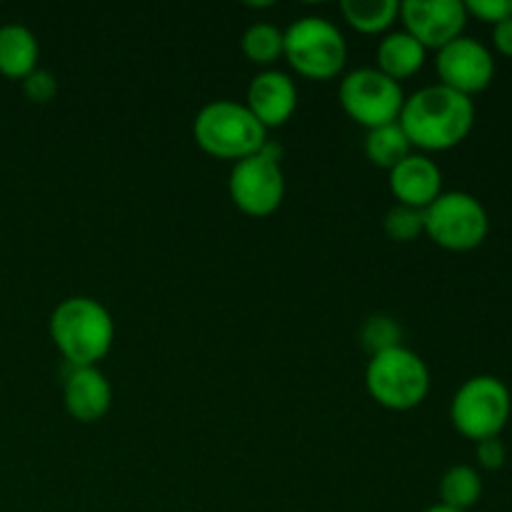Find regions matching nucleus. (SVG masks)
I'll return each instance as SVG.
<instances>
[{
    "mask_svg": "<svg viewBox=\"0 0 512 512\" xmlns=\"http://www.w3.org/2000/svg\"><path fill=\"white\" fill-rule=\"evenodd\" d=\"M428 50L408 30H393L378 43V70L393 80L410 78L425 65Z\"/></svg>",
    "mask_w": 512,
    "mask_h": 512,
    "instance_id": "nucleus-16",
    "label": "nucleus"
},
{
    "mask_svg": "<svg viewBox=\"0 0 512 512\" xmlns=\"http://www.w3.org/2000/svg\"><path fill=\"white\" fill-rule=\"evenodd\" d=\"M193 135L205 153L235 163L260 153L268 143V128L250 113L248 105L235 100L203 105L193 120Z\"/></svg>",
    "mask_w": 512,
    "mask_h": 512,
    "instance_id": "nucleus-3",
    "label": "nucleus"
},
{
    "mask_svg": "<svg viewBox=\"0 0 512 512\" xmlns=\"http://www.w3.org/2000/svg\"><path fill=\"white\" fill-rule=\"evenodd\" d=\"M413 153V145H410L408 135L400 128V123L380 125V128L368 130L365 135V155L373 165L385 170H393L400 160H405Z\"/></svg>",
    "mask_w": 512,
    "mask_h": 512,
    "instance_id": "nucleus-17",
    "label": "nucleus"
},
{
    "mask_svg": "<svg viewBox=\"0 0 512 512\" xmlns=\"http://www.w3.org/2000/svg\"><path fill=\"white\" fill-rule=\"evenodd\" d=\"M245 105L265 128H280L298 108V88L295 80L283 70L268 68L255 75L245 93Z\"/></svg>",
    "mask_w": 512,
    "mask_h": 512,
    "instance_id": "nucleus-12",
    "label": "nucleus"
},
{
    "mask_svg": "<svg viewBox=\"0 0 512 512\" xmlns=\"http://www.w3.org/2000/svg\"><path fill=\"white\" fill-rule=\"evenodd\" d=\"M398 18H403L405 30L423 43L425 50H440L463 35L470 15L460 0H405L400 3Z\"/></svg>",
    "mask_w": 512,
    "mask_h": 512,
    "instance_id": "nucleus-11",
    "label": "nucleus"
},
{
    "mask_svg": "<svg viewBox=\"0 0 512 512\" xmlns=\"http://www.w3.org/2000/svg\"><path fill=\"white\" fill-rule=\"evenodd\" d=\"M512 413V395L508 385L495 375H475L465 380L450 403V420L465 438H498Z\"/></svg>",
    "mask_w": 512,
    "mask_h": 512,
    "instance_id": "nucleus-6",
    "label": "nucleus"
},
{
    "mask_svg": "<svg viewBox=\"0 0 512 512\" xmlns=\"http://www.w3.org/2000/svg\"><path fill=\"white\" fill-rule=\"evenodd\" d=\"M475 455H478L480 468L500 470L505 465V458H508V450H505L503 440L500 438H488L480 440L478 448H475Z\"/></svg>",
    "mask_w": 512,
    "mask_h": 512,
    "instance_id": "nucleus-25",
    "label": "nucleus"
},
{
    "mask_svg": "<svg viewBox=\"0 0 512 512\" xmlns=\"http://www.w3.org/2000/svg\"><path fill=\"white\" fill-rule=\"evenodd\" d=\"M413 148L450 150L463 143L475 125L473 98L445 85H425L408 95L398 118Z\"/></svg>",
    "mask_w": 512,
    "mask_h": 512,
    "instance_id": "nucleus-1",
    "label": "nucleus"
},
{
    "mask_svg": "<svg viewBox=\"0 0 512 512\" xmlns=\"http://www.w3.org/2000/svg\"><path fill=\"white\" fill-rule=\"evenodd\" d=\"M425 512H460V510H453V508H448V505L438 503V505H433V508H428Z\"/></svg>",
    "mask_w": 512,
    "mask_h": 512,
    "instance_id": "nucleus-27",
    "label": "nucleus"
},
{
    "mask_svg": "<svg viewBox=\"0 0 512 512\" xmlns=\"http://www.w3.org/2000/svg\"><path fill=\"white\" fill-rule=\"evenodd\" d=\"M383 228L388 233L390 240L395 243H413L415 238L425 233V210L410 208V205H393V208L385 213Z\"/></svg>",
    "mask_w": 512,
    "mask_h": 512,
    "instance_id": "nucleus-22",
    "label": "nucleus"
},
{
    "mask_svg": "<svg viewBox=\"0 0 512 512\" xmlns=\"http://www.w3.org/2000/svg\"><path fill=\"white\" fill-rule=\"evenodd\" d=\"M360 343H363V348L368 350L370 355L398 348V345H403V325H400L393 315H370V318H365V323L360 325Z\"/></svg>",
    "mask_w": 512,
    "mask_h": 512,
    "instance_id": "nucleus-21",
    "label": "nucleus"
},
{
    "mask_svg": "<svg viewBox=\"0 0 512 512\" xmlns=\"http://www.w3.org/2000/svg\"><path fill=\"white\" fill-rule=\"evenodd\" d=\"M283 55L290 68L310 80H330L345 68L348 43L333 20L305 15L285 30Z\"/></svg>",
    "mask_w": 512,
    "mask_h": 512,
    "instance_id": "nucleus-5",
    "label": "nucleus"
},
{
    "mask_svg": "<svg viewBox=\"0 0 512 512\" xmlns=\"http://www.w3.org/2000/svg\"><path fill=\"white\" fill-rule=\"evenodd\" d=\"M23 93L28 100L43 105L55 98V93H58V80H55V75L50 70L35 68L33 73L23 78Z\"/></svg>",
    "mask_w": 512,
    "mask_h": 512,
    "instance_id": "nucleus-23",
    "label": "nucleus"
},
{
    "mask_svg": "<svg viewBox=\"0 0 512 512\" xmlns=\"http://www.w3.org/2000/svg\"><path fill=\"white\" fill-rule=\"evenodd\" d=\"M390 190L398 203L425 210L443 193V173L428 155L410 153L390 170Z\"/></svg>",
    "mask_w": 512,
    "mask_h": 512,
    "instance_id": "nucleus-13",
    "label": "nucleus"
},
{
    "mask_svg": "<svg viewBox=\"0 0 512 512\" xmlns=\"http://www.w3.org/2000/svg\"><path fill=\"white\" fill-rule=\"evenodd\" d=\"M345 20L360 33H383L400 15L398 0H343Z\"/></svg>",
    "mask_w": 512,
    "mask_h": 512,
    "instance_id": "nucleus-19",
    "label": "nucleus"
},
{
    "mask_svg": "<svg viewBox=\"0 0 512 512\" xmlns=\"http://www.w3.org/2000/svg\"><path fill=\"white\" fill-rule=\"evenodd\" d=\"M63 403L80 423H98L113 405V388L98 368H70L63 383Z\"/></svg>",
    "mask_w": 512,
    "mask_h": 512,
    "instance_id": "nucleus-14",
    "label": "nucleus"
},
{
    "mask_svg": "<svg viewBox=\"0 0 512 512\" xmlns=\"http://www.w3.org/2000/svg\"><path fill=\"white\" fill-rule=\"evenodd\" d=\"M365 388L370 398L388 410H413L428 398L430 370L415 350L398 345L370 355L365 368Z\"/></svg>",
    "mask_w": 512,
    "mask_h": 512,
    "instance_id": "nucleus-4",
    "label": "nucleus"
},
{
    "mask_svg": "<svg viewBox=\"0 0 512 512\" xmlns=\"http://www.w3.org/2000/svg\"><path fill=\"white\" fill-rule=\"evenodd\" d=\"M278 145L265 143L263 150L250 158L238 160L230 170L228 193L235 208L253 218H265L275 213L285 198V175L280 168Z\"/></svg>",
    "mask_w": 512,
    "mask_h": 512,
    "instance_id": "nucleus-8",
    "label": "nucleus"
},
{
    "mask_svg": "<svg viewBox=\"0 0 512 512\" xmlns=\"http://www.w3.org/2000/svg\"><path fill=\"white\" fill-rule=\"evenodd\" d=\"M490 233V218L485 205L463 190L440 193L425 208V235L433 243L453 253H468L480 248Z\"/></svg>",
    "mask_w": 512,
    "mask_h": 512,
    "instance_id": "nucleus-7",
    "label": "nucleus"
},
{
    "mask_svg": "<svg viewBox=\"0 0 512 512\" xmlns=\"http://www.w3.org/2000/svg\"><path fill=\"white\" fill-rule=\"evenodd\" d=\"M493 45L500 55L512 58V18L493 25Z\"/></svg>",
    "mask_w": 512,
    "mask_h": 512,
    "instance_id": "nucleus-26",
    "label": "nucleus"
},
{
    "mask_svg": "<svg viewBox=\"0 0 512 512\" xmlns=\"http://www.w3.org/2000/svg\"><path fill=\"white\" fill-rule=\"evenodd\" d=\"M465 10L483 23L498 25L512 18V0H468Z\"/></svg>",
    "mask_w": 512,
    "mask_h": 512,
    "instance_id": "nucleus-24",
    "label": "nucleus"
},
{
    "mask_svg": "<svg viewBox=\"0 0 512 512\" xmlns=\"http://www.w3.org/2000/svg\"><path fill=\"white\" fill-rule=\"evenodd\" d=\"M440 85L463 95L483 93L495 78V58L490 48L470 35H460L453 43L443 45L435 58Z\"/></svg>",
    "mask_w": 512,
    "mask_h": 512,
    "instance_id": "nucleus-10",
    "label": "nucleus"
},
{
    "mask_svg": "<svg viewBox=\"0 0 512 512\" xmlns=\"http://www.w3.org/2000/svg\"><path fill=\"white\" fill-rule=\"evenodd\" d=\"M340 105L355 123L368 130L395 123L403 110L405 93L398 80L378 68H355L340 80Z\"/></svg>",
    "mask_w": 512,
    "mask_h": 512,
    "instance_id": "nucleus-9",
    "label": "nucleus"
},
{
    "mask_svg": "<svg viewBox=\"0 0 512 512\" xmlns=\"http://www.w3.org/2000/svg\"><path fill=\"white\" fill-rule=\"evenodd\" d=\"M40 45L33 30L23 23L0 25V75L23 80L38 68Z\"/></svg>",
    "mask_w": 512,
    "mask_h": 512,
    "instance_id": "nucleus-15",
    "label": "nucleus"
},
{
    "mask_svg": "<svg viewBox=\"0 0 512 512\" xmlns=\"http://www.w3.org/2000/svg\"><path fill=\"white\" fill-rule=\"evenodd\" d=\"M50 338L70 368H98V360L113 348V315L100 300L73 295L55 305L50 315Z\"/></svg>",
    "mask_w": 512,
    "mask_h": 512,
    "instance_id": "nucleus-2",
    "label": "nucleus"
},
{
    "mask_svg": "<svg viewBox=\"0 0 512 512\" xmlns=\"http://www.w3.org/2000/svg\"><path fill=\"white\" fill-rule=\"evenodd\" d=\"M243 53L250 63L270 65L283 55L285 48V30L273 23H253L243 33Z\"/></svg>",
    "mask_w": 512,
    "mask_h": 512,
    "instance_id": "nucleus-20",
    "label": "nucleus"
},
{
    "mask_svg": "<svg viewBox=\"0 0 512 512\" xmlns=\"http://www.w3.org/2000/svg\"><path fill=\"white\" fill-rule=\"evenodd\" d=\"M483 495V478L473 465H453L440 478V503L448 508L468 512Z\"/></svg>",
    "mask_w": 512,
    "mask_h": 512,
    "instance_id": "nucleus-18",
    "label": "nucleus"
}]
</instances>
